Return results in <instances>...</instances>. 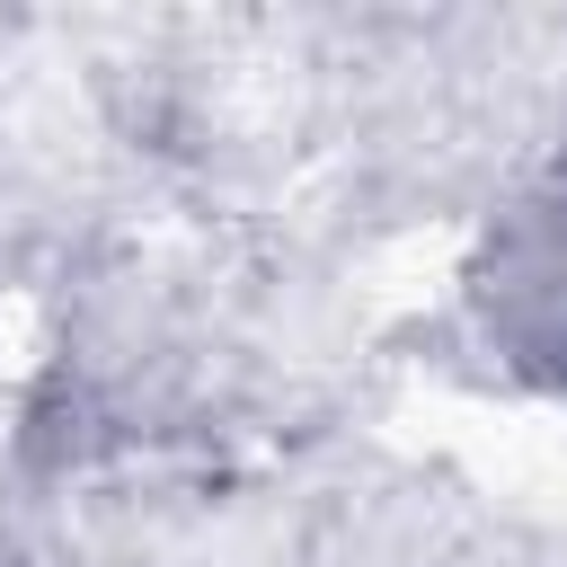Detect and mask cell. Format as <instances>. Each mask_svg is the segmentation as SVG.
I'll return each mask as SVG.
<instances>
[{"instance_id":"obj_1","label":"cell","mask_w":567,"mask_h":567,"mask_svg":"<svg viewBox=\"0 0 567 567\" xmlns=\"http://www.w3.org/2000/svg\"><path fill=\"white\" fill-rule=\"evenodd\" d=\"M487 319H505L523 354L567 363V159L505 213L496 266H487Z\"/></svg>"}]
</instances>
